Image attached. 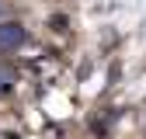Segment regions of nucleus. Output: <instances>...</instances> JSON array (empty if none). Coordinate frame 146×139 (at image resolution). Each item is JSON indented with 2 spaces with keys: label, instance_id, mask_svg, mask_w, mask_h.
<instances>
[{
  "label": "nucleus",
  "instance_id": "nucleus-2",
  "mask_svg": "<svg viewBox=\"0 0 146 139\" xmlns=\"http://www.w3.org/2000/svg\"><path fill=\"white\" fill-rule=\"evenodd\" d=\"M11 91H14V73L7 66H0V97H7Z\"/></svg>",
  "mask_w": 146,
  "mask_h": 139
},
{
  "label": "nucleus",
  "instance_id": "nucleus-1",
  "mask_svg": "<svg viewBox=\"0 0 146 139\" xmlns=\"http://www.w3.org/2000/svg\"><path fill=\"white\" fill-rule=\"evenodd\" d=\"M25 42V28L17 24V21H0V49H17Z\"/></svg>",
  "mask_w": 146,
  "mask_h": 139
}]
</instances>
